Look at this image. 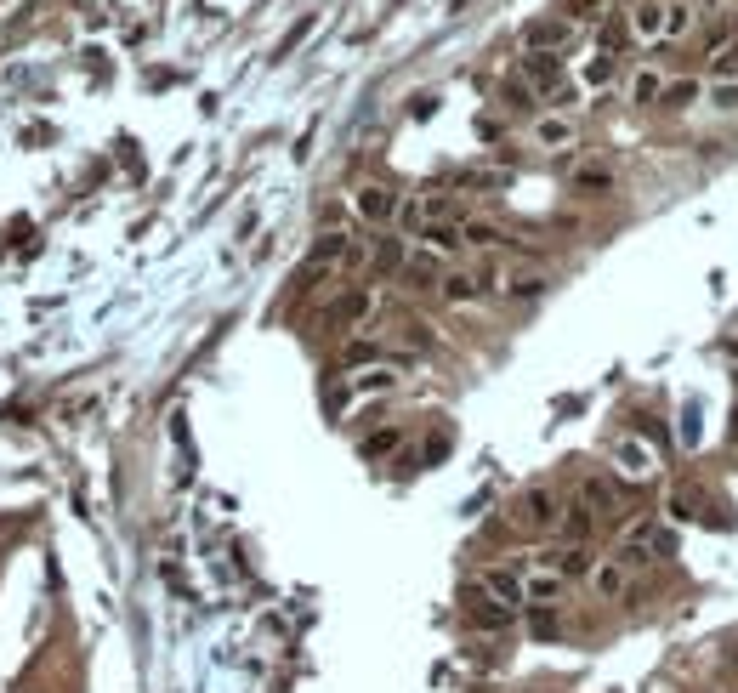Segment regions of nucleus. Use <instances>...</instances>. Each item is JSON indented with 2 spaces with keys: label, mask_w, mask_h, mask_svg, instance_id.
<instances>
[{
  "label": "nucleus",
  "mask_w": 738,
  "mask_h": 693,
  "mask_svg": "<svg viewBox=\"0 0 738 693\" xmlns=\"http://www.w3.org/2000/svg\"><path fill=\"white\" fill-rule=\"evenodd\" d=\"M614 557L636 574V569H648V563H659V557H676V534H670L665 523H631Z\"/></svg>",
  "instance_id": "1"
},
{
  "label": "nucleus",
  "mask_w": 738,
  "mask_h": 693,
  "mask_svg": "<svg viewBox=\"0 0 738 693\" xmlns=\"http://www.w3.org/2000/svg\"><path fill=\"white\" fill-rule=\"evenodd\" d=\"M511 529H523V534H551L557 529V517H563V500L551 495L545 483H534V489H523V495L511 500Z\"/></svg>",
  "instance_id": "2"
},
{
  "label": "nucleus",
  "mask_w": 738,
  "mask_h": 693,
  "mask_svg": "<svg viewBox=\"0 0 738 693\" xmlns=\"http://www.w3.org/2000/svg\"><path fill=\"white\" fill-rule=\"evenodd\" d=\"M614 466L625 483H648L653 472H659V455H653L648 438H636V432H619L614 438Z\"/></svg>",
  "instance_id": "3"
},
{
  "label": "nucleus",
  "mask_w": 738,
  "mask_h": 693,
  "mask_svg": "<svg viewBox=\"0 0 738 693\" xmlns=\"http://www.w3.org/2000/svg\"><path fill=\"white\" fill-rule=\"evenodd\" d=\"M460 614H466V625H477V631H511V625H517V608L494 603L483 586H466V597H460Z\"/></svg>",
  "instance_id": "4"
},
{
  "label": "nucleus",
  "mask_w": 738,
  "mask_h": 693,
  "mask_svg": "<svg viewBox=\"0 0 738 693\" xmlns=\"http://www.w3.org/2000/svg\"><path fill=\"white\" fill-rule=\"evenodd\" d=\"M574 40H580V23H574V18H534L523 29V46H528V52H551V57H563Z\"/></svg>",
  "instance_id": "5"
},
{
  "label": "nucleus",
  "mask_w": 738,
  "mask_h": 693,
  "mask_svg": "<svg viewBox=\"0 0 738 693\" xmlns=\"http://www.w3.org/2000/svg\"><path fill=\"white\" fill-rule=\"evenodd\" d=\"M580 506L597 517V523H619V517H625V495H619V483L602 478V472L580 478Z\"/></svg>",
  "instance_id": "6"
},
{
  "label": "nucleus",
  "mask_w": 738,
  "mask_h": 693,
  "mask_svg": "<svg viewBox=\"0 0 738 693\" xmlns=\"http://www.w3.org/2000/svg\"><path fill=\"white\" fill-rule=\"evenodd\" d=\"M375 307H381V296H375L369 285H347L330 307V324L335 330H364V324L375 319Z\"/></svg>",
  "instance_id": "7"
},
{
  "label": "nucleus",
  "mask_w": 738,
  "mask_h": 693,
  "mask_svg": "<svg viewBox=\"0 0 738 693\" xmlns=\"http://www.w3.org/2000/svg\"><path fill=\"white\" fill-rule=\"evenodd\" d=\"M352 211L364 216L369 228H387V222H398V194H392L387 182H364L352 194Z\"/></svg>",
  "instance_id": "8"
},
{
  "label": "nucleus",
  "mask_w": 738,
  "mask_h": 693,
  "mask_svg": "<svg viewBox=\"0 0 738 693\" xmlns=\"http://www.w3.org/2000/svg\"><path fill=\"white\" fill-rule=\"evenodd\" d=\"M489 285H494L489 267H455V273H443L438 296L443 302H455V307H466V302H477V296H489Z\"/></svg>",
  "instance_id": "9"
},
{
  "label": "nucleus",
  "mask_w": 738,
  "mask_h": 693,
  "mask_svg": "<svg viewBox=\"0 0 738 693\" xmlns=\"http://www.w3.org/2000/svg\"><path fill=\"white\" fill-rule=\"evenodd\" d=\"M568 580L557 569H545V563H534V569H523V608H557L563 603Z\"/></svg>",
  "instance_id": "10"
},
{
  "label": "nucleus",
  "mask_w": 738,
  "mask_h": 693,
  "mask_svg": "<svg viewBox=\"0 0 738 693\" xmlns=\"http://www.w3.org/2000/svg\"><path fill=\"white\" fill-rule=\"evenodd\" d=\"M477 586L489 591L494 603L523 608V569H511V563H494V569H483V574H477Z\"/></svg>",
  "instance_id": "11"
},
{
  "label": "nucleus",
  "mask_w": 738,
  "mask_h": 693,
  "mask_svg": "<svg viewBox=\"0 0 738 693\" xmlns=\"http://www.w3.org/2000/svg\"><path fill=\"white\" fill-rule=\"evenodd\" d=\"M631 586V569L619 563V557H597V569H591V591H597L602 603H619Z\"/></svg>",
  "instance_id": "12"
},
{
  "label": "nucleus",
  "mask_w": 738,
  "mask_h": 693,
  "mask_svg": "<svg viewBox=\"0 0 738 693\" xmlns=\"http://www.w3.org/2000/svg\"><path fill=\"white\" fill-rule=\"evenodd\" d=\"M574 137H580V120H568V114H557V108L534 120V143L540 148H568Z\"/></svg>",
  "instance_id": "13"
},
{
  "label": "nucleus",
  "mask_w": 738,
  "mask_h": 693,
  "mask_svg": "<svg viewBox=\"0 0 738 693\" xmlns=\"http://www.w3.org/2000/svg\"><path fill=\"white\" fill-rule=\"evenodd\" d=\"M665 12H670V0H636L631 6V35L636 40H665Z\"/></svg>",
  "instance_id": "14"
},
{
  "label": "nucleus",
  "mask_w": 738,
  "mask_h": 693,
  "mask_svg": "<svg viewBox=\"0 0 738 693\" xmlns=\"http://www.w3.org/2000/svg\"><path fill=\"white\" fill-rule=\"evenodd\" d=\"M545 569H557L563 580H591L597 557H591L585 546H563V551H545Z\"/></svg>",
  "instance_id": "15"
},
{
  "label": "nucleus",
  "mask_w": 738,
  "mask_h": 693,
  "mask_svg": "<svg viewBox=\"0 0 738 693\" xmlns=\"http://www.w3.org/2000/svg\"><path fill=\"white\" fill-rule=\"evenodd\" d=\"M415 239H421V250H432V256H460V250H466V239H460V222H426Z\"/></svg>",
  "instance_id": "16"
},
{
  "label": "nucleus",
  "mask_w": 738,
  "mask_h": 693,
  "mask_svg": "<svg viewBox=\"0 0 738 693\" xmlns=\"http://www.w3.org/2000/svg\"><path fill=\"white\" fill-rule=\"evenodd\" d=\"M404 279H409L415 290H438V285H443V256H432V250H409Z\"/></svg>",
  "instance_id": "17"
},
{
  "label": "nucleus",
  "mask_w": 738,
  "mask_h": 693,
  "mask_svg": "<svg viewBox=\"0 0 738 693\" xmlns=\"http://www.w3.org/2000/svg\"><path fill=\"white\" fill-rule=\"evenodd\" d=\"M557 529H563V540H568V546H585V540L597 534V517H591V512L580 506V500H574V506H563V517H557Z\"/></svg>",
  "instance_id": "18"
},
{
  "label": "nucleus",
  "mask_w": 738,
  "mask_h": 693,
  "mask_svg": "<svg viewBox=\"0 0 738 693\" xmlns=\"http://www.w3.org/2000/svg\"><path fill=\"white\" fill-rule=\"evenodd\" d=\"M392 387H398L392 364H369V370L352 375V398H369V392H392Z\"/></svg>",
  "instance_id": "19"
},
{
  "label": "nucleus",
  "mask_w": 738,
  "mask_h": 693,
  "mask_svg": "<svg viewBox=\"0 0 738 693\" xmlns=\"http://www.w3.org/2000/svg\"><path fill=\"white\" fill-rule=\"evenodd\" d=\"M369 262H375V273H404V262H409L404 239H375V245H369Z\"/></svg>",
  "instance_id": "20"
},
{
  "label": "nucleus",
  "mask_w": 738,
  "mask_h": 693,
  "mask_svg": "<svg viewBox=\"0 0 738 693\" xmlns=\"http://www.w3.org/2000/svg\"><path fill=\"white\" fill-rule=\"evenodd\" d=\"M665 512L670 517H704V489H693V483H682V489H670V500H665Z\"/></svg>",
  "instance_id": "21"
},
{
  "label": "nucleus",
  "mask_w": 738,
  "mask_h": 693,
  "mask_svg": "<svg viewBox=\"0 0 738 693\" xmlns=\"http://www.w3.org/2000/svg\"><path fill=\"white\" fill-rule=\"evenodd\" d=\"M341 364H347V370H369V364H387V353H381V341H347V347H341Z\"/></svg>",
  "instance_id": "22"
},
{
  "label": "nucleus",
  "mask_w": 738,
  "mask_h": 693,
  "mask_svg": "<svg viewBox=\"0 0 738 693\" xmlns=\"http://www.w3.org/2000/svg\"><path fill=\"white\" fill-rule=\"evenodd\" d=\"M398 444H404V432H398V427H381V432H369L358 449H364V461H381V455H392Z\"/></svg>",
  "instance_id": "23"
},
{
  "label": "nucleus",
  "mask_w": 738,
  "mask_h": 693,
  "mask_svg": "<svg viewBox=\"0 0 738 693\" xmlns=\"http://www.w3.org/2000/svg\"><path fill=\"white\" fill-rule=\"evenodd\" d=\"M460 239L477 245V250H489V245H500L506 233H500V222H460Z\"/></svg>",
  "instance_id": "24"
},
{
  "label": "nucleus",
  "mask_w": 738,
  "mask_h": 693,
  "mask_svg": "<svg viewBox=\"0 0 738 693\" xmlns=\"http://www.w3.org/2000/svg\"><path fill=\"white\" fill-rule=\"evenodd\" d=\"M540 290H545V273H511V279H506V296H511V302H534Z\"/></svg>",
  "instance_id": "25"
},
{
  "label": "nucleus",
  "mask_w": 738,
  "mask_h": 693,
  "mask_svg": "<svg viewBox=\"0 0 738 693\" xmlns=\"http://www.w3.org/2000/svg\"><path fill=\"white\" fill-rule=\"evenodd\" d=\"M693 97H699V80H665V91H659L665 108H693Z\"/></svg>",
  "instance_id": "26"
},
{
  "label": "nucleus",
  "mask_w": 738,
  "mask_h": 693,
  "mask_svg": "<svg viewBox=\"0 0 738 693\" xmlns=\"http://www.w3.org/2000/svg\"><path fill=\"white\" fill-rule=\"evenodd\" d=\"M687 29H693V6H687V0H670V12H665V40H682Z\"/></svg>",
  "instance_id": "27"
},
{
  "label": "nucleus",
  "mask_w": 738,
  "mask_h": 693,
  "mask_svg": "<svg viewBox=\"0 0 738 693\" xmlns=\"http://www.w3.org/2000/svg\"><path fill=\"white\" fill-rule=\"evenodd\" d=\"M659 91H665V80H659V69H642L631 80V103H659Z\"/></svg>",
  "instance_id": "28"
},
{
  "label": "nucleus",
  "mask_w": 738,
  "mask_h": 693,
  "mask_svg": "<svg viewBox=\"0 0 738 693\" xmlns=\"http://www.w3.org/2000/svg\"><path fill=\"white\" fill-rule=\"evenodd\" d=\"M710 80H733V86H738V40L710 57Z\"/></svg>",
  "instance_id": "29"
},
{
  "label": "nucleus",
  "mask_w": 738,
  "mask_h": 693,
  "mask_svg": "<svg viewBox=\"0 0 738 693\" xmlns=\"http://www.w3.org/2000/svg\"><path fill=\"white\" fill-rule=\"evenodd\" d=\"M710 108H721V114H738V86H733V80H710Z\"/></svg>",
  "instance_id": "30"
},
{
  "label": "nucleus",
  "mask_w": 738,
  "mask_h": 693,
  "mask_svg": "<svg viewBox=\"0 0 738 693\" xmlns=\"http://www.w3.org/2000/svg\"><path fill=\"white\" fill-rule=\"evenodd\" d=\"M608 80H614V52H597L585 69V86H608Z\"/></svg>",
  "instance_id": "31"
},
{
  "label": "nucleus",
  "mask_w": 738,
  "mask_h": 693,
  "mask_svg": "<svg viewBox=\"0 0 738 693\" xmlns=\"http://www.w3.org/2000/svg\"><path fill=\"white\" fill-rule=\"evenodd\" d=\"M608 171H580V177H574V188H585V194H608Z\"/></svg>",
  "instance_id": "32"
},
{
  "label": "nucleus",
  "mask_w": 738,
  "mask_h": 693,
  "mask_svg": "<svg viewBox=\"0 0 738 693\" xmlns=\"http://www.w3.org/2000/svg\"><path fill=\"white\" fill-rule=\"evenodd\" d=\"M313 23H318V18H313V12H307V18H301V23H296V29H290V35H284V46H279V57H284V52H290V46H301V40L313 35Z\"/></svg>",
  "instance_id": "33"
},
{
  "label": "nucleus",
  "mask_w": 738,
  "mask_h": 693,
  "mask_svg": "<svg viewBox=\"0 0 738 693\" xmlns=\"http://www.w3.org/2000/svg\"><path fill=\"white\" fill-rule=\"evenodd\" d=\"M534 631H540V637H557V608H534Z\"/></svg>",
  "instance_id": "34"
},
{
  "label": "nucleus",
  "mask_w": 738,
  "mask_h": 693,
  "mask_svg": "<svg viewBox=\"0 0 738 693\" xmlns=\"http://www.w3.org/2000/svg\"><path fill=\"white\" fill-rule=\"evenodd\" d=\"M733 444H738V415H733Z\"/></svg>",
  "instance_id": "35"
}]
</instances>
